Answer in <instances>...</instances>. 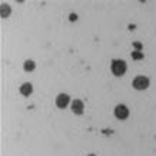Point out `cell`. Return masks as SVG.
<instances>
[{
  "instance_id": "obj_1",
  "label": "cell",
  "mask_w": 156,
  "mask_h": 156,
  "mask_svg": "<svg viewBox=\"0 0 156 156\" xmlns=\"http://www.w3.org/2000/svg\"><path fill=\"white\" fill-rule=\"evenodd\" d=\"M110 69H112V73H113V75H116V76H122V75H125V72H126L128 66H126L125 60L116 59V60L112 62V65H110Z\"/></svg>"
},
{
  "instance_id": "obj_2",
  "label": "cell",
  "mask_w": 156,
  "mask_h": 156,
  "mask_svg": "<svg viewBox=\"0 0 156 156\" xmlns=\"http://www.w3.org/2000/svg\"><path fill=\"white\" fill-rule=\"evenodd\" d=\"M133 87L136 90H145L149 87V85H151V80L147 79L146 76H136L135 79H133L132 82Z\"/></svg>"
},
{
  "instance_id": "obj_3",
  "label": "cell",
  "mask_w": 156,
  "mask_h": 156,
  "mask_svg": "<svg viewBox=\"0 0 156 156\" xmlns=\"http://www.w3.org/2000/svg\"><path fill=\"white\" fill-rule=\"evenodd\" d=\"M115 116L120 120L123 119H126L129 116V109L125 106V105H118L116 108H115Z\"/></svg>"
},
{
  "instance_id": "obj_4",
  "label": "cell",
  "mask_w": 156,
  "mask_h": 156,
  "mask_svg": "<svg viewBox=\"0 0 156 156\" xmlns=\"http://www.w3.org/2000/svg\"><path fill=\"white\" fill-rule=\"evenodd\" d=\"M69 102H70V98H69V95H66V93H60V95H57V98H56L57 108L65 109L67 105H69Z\"/></svg>"
},
{
  "instance_id": "obj_5",
  "label": "cell",
  "mask_w": 156,
  "mask_h": 156,
  "mask_svg": "<svg viewBox=\"0 0 156 156\" xmlns=\"http://www.w3.org/2000/svg\"><path fill=\"white\" fill-rule=\"evenodd\" d=\"M72 110H73V113L76 115H82L83 113V110H85V105L82 102L80 99H76L72 102Z\"/></svg>"
},
{
  "instance_id": "obj_6",
  "label": "cell",
  "mask_w": 156,
  "mask_h": 156,
  "mask_svg": "<svg viewBox=\"0 0 156 156\" xmlns=\"http://www.w3.org/2000/svg\"><path fill=\"white\" fill-rule=\"evenodd\" d=\"M32 92H33V86L30 85V83H23V85L20 86V93L23 96H29Z\"/></svg>"
},
{
  "instance_id": "obj_7",
  "label": "cell",
  "mask_w": 156,
  "mask_h": 156,
  "mask_svg": "<svg viewBox=\"0 0 156 156\" xmlns=\"http://www.w3.org/2000/svg\"><path fill=\"white\" fill-rule=\"evenodd\" d=\"M0 14H2V17H9L10 14V6L7 3H3L2 7H0Z\"/></svg>"
},
{
  "instance_id": "obj_8",
  "label": "cell",
  "mask_w": 156,
  "mask_h": 156,
  "mask_svg": "<svg viewBox=\"0 0 156 156\" xmlns=\"http://www.w3.org/2000/svg\"><path fill=\"white\" fill-rule=\"evenodd\" d=\"M23 69L26 72H32L36 69V63H34L33 60H26L24 62V65H23Z\"/></svg>"
},
{
  "instance_id": "obj_9",
  "label": "cell",
  "mask_w": 156,
  "mask_h": 156,
  "mask_svg": "<svg viewBox=\"0 0 156 156\" xmlns=\"http://www.w3.org/2000/svg\"><path fill=\"white\" fill-rule=\"evenodd\" d=\"M132 59H133V60H142V59H143V53L142 52H137V50H133V52H132Z\"/></svg>"
},
{
  "instance_id": "obj_10",
  "label": "cell",
  "mask_w": 156,
  "mask_h": 156,
  "mask_svg": "<svg viewBox=\"0 0 156 156\" xmlns=\"http://www.w3.org/2000/svg\"><path fill=\"white\" fill-rule=\"evenodd\" d=\"M133 48L136 49L137 52H142V48H143V46H142V43H139V42H135V43H133Z\"/></svg>"
},
{
  "instance_id": "obj_11",
  "label": "cell",
  "mask_w": 156,
  "mask_h": 156,
  "mask_svg": "<svg viewBox=\"0 0 156 156\" xmlns=\"http://www.w3.org/2000/svg\"><path fill=\"white\" fill-rule=\"evenodd\" d=\"M76 19H77V16H76L75 13H72L70 16H69V20H70V22H72V20H76Z\"/></svg>"
},
{
  "instance_id": "obj_12",
  "label": "cell",
  "mask_w": 156,
  "mask_h": 156,
  "mask_svg": "<svg viewBox=\"0 0 156 156\" xmlns=\"http://www.w3.org/2000/svg\"><path fill=\"white\" fill-rule=\"evenodd\" d=\"M87 156H95V155H87Z\"/></svg>"
}]
</instances>
